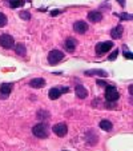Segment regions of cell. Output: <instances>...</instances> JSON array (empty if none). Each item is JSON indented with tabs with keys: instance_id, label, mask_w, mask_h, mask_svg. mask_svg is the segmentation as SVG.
<instances>
[{
	"instance_id": "8fae6325",
	"label": "cell",
	"mask_w": 133,
	"mask_h": 151,
	"mask_svg": "<svg viewBox=\"0 0 133 151\" xmlns=\"http://www.w3.org/2000/svg\"><path fill=\"white\" fill-rule=\"evenodd\" d=\"M88 19H89V22H92V23H99V22L102 20V15H101V12H99V11H91L88 14Z\"/></svg>"
},
{
	"instance_id": "9a60e30c",
	"label": "cell",
	"mask_w": 133,
	"mask_h": 151,
	"mask_svg": "<svg viewBox=\"0 0 133 151\" xmlns=\"http://www.w3.org/2000/svg\"><path fill=\"white\" fill-rule=\"evenodd\" d=\"M76 95H77L79 98H81V99L87 98V96H88L87 88H85L84 86H77V87H76Z\"/></svg>"
},
{
	"instance_id": "603a6c76",
	"label": "cell",
	"mask_w": 133,
	"mask_h": 151,
	"mask_svg": "<svg viewBox=\"0 0 133 151\" xmlns=\"http://www.w3.org/2000/svg\"><path fill=\"white\" fill-rule=\"evenodd\" d=\"M97 84H99V86H104V87H107V86H108L107 82H104V80H100V79L97 80Z\"/></svg>"
},
{
	"instance_id": "ffe728a7",
	"label": "cell",
	"mask_w": 133,
	"mask_h": 151,
	"mask_svg": "<svg viewBox=\"0 0 133 151\" xmlns=\"http://www.w3.org/2000/svg\"><path fill=\"white\" fill-rule=\"evenodd\" d=\"M20 17L24 20H29L31 19V14L28 11H24V12H20Z\"/></svg>"
},
{
	"instance_id": "7402d4cb",
	"label": "cell",
	"mask_w": 133,
	"mask_h": 151,
	"mask_svg": "<svg viewBox=\"0 0 133 151\" xmlns=\"http://www.w3.org/2000/svg\"><path fill=\"white\" fill-rule=\"evenodd\" d=\"M120 17H121V19H132V15L130 14H122V15H120Z\"/></svg>"
},
{
	"instance_id": "ac0fdd59",
	"label": "cell",
	"mask_w": 133,
	"mask_h": 151,
	"mask_svg": "<svg viewBox=\"0 0 133 151\" xmlns=\"http://www.w3.org/2000/svg\"><path fill=\"white\" fill-rule=\"evenodd\" d=\"M8 4L11 8H19L24 4V0H8Z\"/></svg>"
},
{
	"instance_id": "5b68a950",
	"label": "cell",
	"mask_w": 133,
	"mask_h": 151,
	"mask_svg": "<svg viewBox=\"0 0 133 151\" xmlns=\"http://www.w3.org/2000/svg\"><path fill=\"white\" fill-rule=\"evenodd\" d=\"M53 132L57 135V137L63 138L68 134V126L65 123H57V124L53 126Z\"/></svg>"
},
{
	"instance_id": "3957f363",
	"label": "cell",
	"mask_w": 133,
	"mask_h": 151,
	"mask_svg": "<svg viewBox=\"0 0 133 151\" xmlns=\"http://www.w3.org/2000/svg\"><path fill=\"white\" fill-rule=\"evenodd\" d=\"M0 46L3 47V48H6V50L14 48L15 47L14 37H12L11 35H8V34H3L1 36H0Z\"/></svg>"
},
{
	"instance_id": "2e32d148",
	"label": "cell",
	"mask_w": 133,
	"mask_h": 151,
	"mask_svg": "<svg viewBox=\"0 0 133 151\" xmlns=\"http://www.w3.org/2000/svg\"><path fill=\"white\" fill-rule=\"evenodd\" d=\"M87 76H92V75H99V76H108V74L104 70H89V71H85Z\"/></svg>"
},
{
	"instance_id": "5bb4252c",
	"label": "cell",
	"mask_w": 133,
	"mask_h": 151,
	"mask_svg": "<svg viewBox=\"0 0 133 151\" xmlns=\"http://www.w3.org/2000/svg\"><path fill=\"white\" fill-rule=\"evenodd\" d=\"M15 51H16L17 55H20V56H24V55L27 54V48L26 46H24L23 43H17V44H15Z\"/></svg>"
},
{
	"instance_id": "4fadbf2b",
	"label": "cell",
	"mask_w": 133,
	"mask_h": 151,
	"mask_svg": "<svg viewBox=\"0 0 133 151\" xmlns=\"http://www.w3.org/2000/svg\"><path fill=\"white\" fill-rule=\"evenodd\" d=\"M29 86L33 87V88H41V87L46 86V80L43 79V78H35V79H32L29 82Z\"/></svg>"
},
{
	"instance_id": "52a82bcc",
	"label": "cell",
	"mask_w": 133,
	"mask_h": 151,
	"mask_svg": "<svg viewBox=\"0 0 133 151\" xmlns=\"http://www.w3.org/2000/svg\"><path fill=\"white\" fill-rule=\"evenodd\" d=\"M12 87H14V86H12L11 83H3V84L0 86V98H1V99H6V98L11 94Z\"/></svg>"
},
{
	"instance_id": "ba28073f",
	"label": "cell",
	"mask_w": 133,
	"mask_h": 151,
	"mask_svg": "<svg viewBox=\"0 0 133 151\" xmlns=\"http://www.w3.org/2000/svg\"><path fill=\"white\" fill-rule=\"evenodd\" d=\"M63 92H68V88H64V87H63V88H57V87H53V88L49 90L48 95L52 100H55V99H57V98H60V95H61Z\"/></svg>"
},
{
	"instance_id": "9c48e42d",
	"label": "cell",
	"mask_w": 133,
	"mask_h": 151,
	"mask_svg": "<svg viewBox=\"0 0 133 151\" xmlns=\"http://www.w3.org/2000/svg\"><path fill=\"white\" fill-rule=\"evenodd\" d=\"M73 29L77 34H85L88 31V24L85 22H83V20H79V22H76L73 24Z\"/></svg>"
},
{
	"instance_id": "d4e9b609",
	"label": "cell",
	"mask_w": 133,
	"mask_h": 151,
	"mask_svg": "<svg viewBox=\"0 0 133 151\" xmlns=\"http://www.w3.org/2000/svg\"><path fill=\"white\" fill-rule=\"evenodd\" d=\"M60 14V11H59V9H55V11H52L51 12V15H52V16H56V15H59Z\"/></svg>"
},
{
	"instance_id": "6da1fadb",
	"label": "cell",
	"mask_w": 133,
	"mask_h": 151,
	"mask_svg": "<svg viewBox=\"0 0 133 151\" xmlns=\"http://www.w3.org/2000/svg\"><path fill=\"white\" fill-rule=\"evenodd\" d=\"M119 98H120V94L116 87H113V86H107V90H105V99H107V102L115 103L119 100Z\"/></svg>"
},
{
	"instance_id": "7c38bea8",
	"label": "cell",
	"mask_w": 133,
	"mask_h": 151,
	"mask_svg": "<svg viewBox=\"0 0 133 151\" xmlns=\"http://www.w3.org/2000/svg\"><path fill=\"white\" fill-rule=\"evenodd\" d=\"M122 34H124V28H122L121 24L116 26L115 28H112V31H110V36L113 37V39H120V37L122 36Z\"/></svg>"
},
{
	"instance_id": "484cf974",
	"label": "cell",
	"mask_w": 133,
	"mask_h": 151,
	"mask_svg": "<svg viewBox=\"0 0 133 151\" xmlns=\"http://www.w3.org/2000/svg\"><path fill=\"white\" fill-rule=\"evenodd\" d=\"M117 1H119V4L121 7H125V0H117Z\"/></svg>"
},
{
	"instance_id": "cb8c5ba5",
	"label": "cell",
	"mask_w": 133,
	"mask_h": 151,
	"mask_svg": "<svg viewBox=\"0 0 133 151\" xmlns=\"http://www.w3.org/2000/svg\"><path fill=\"white\" fill-rule=\"evenodd\" d=\"M124 55L127 59H132V54H130V52H124Z\"/></svg>"
},
{
	"instance_id": "7a4b0ae2",
	"label": "cell",
	"mask_w": 133,
	"mask_h": 151,
	"mask_svg": "<svg viewBox=\"0 0 133 151\" xmlns=\"http://www.w3.org/2000/svg\"><path fill=\"white\" fill-rule=\"evenodd\" d=\"M32 132H33V135L37 138H47L49 134L48 126H47L46 123H39V124H36L32 128Z\"/></svg>"
},
{
	"instance_id": "277c9868",
	"label": "cell",
	"mask_w": 133,
	"mask_h": 151,
	"mask_svg": "<svg viewBox=\"0 0 133 151\" xmlns=\"http://www.w3.org/2000/svg\"><path fill=\"white\" fill-rule=\"evenodd\" d=\"M64 59V54L59 50H52L48 54V63L49 64H57Z\"/></svg>"
},
{
	"instance_id": "8992f818",
	"label": "cell",
	"mask_w": 133,
	"mask_h": 151,
	"mask_svg": "<svg viewBox=\"0 0 133 151\" xmlns=\"http://www.w3.org/2000/svg\"><path fill=\"white\" fill-rule=\"evenodd\" d=\"M112 47H113V43L112 42L99 43V44H96V54L97 55H102V54H105V52L109 51Z\"/></svg>"
},
{
	"instance_id": "d6986e66",
	"label": "cell",
	"mask_w": 133,
	"mask_h": 151,
	"mask_svg": "<svg viewBox=\"0 0 133 151\" xmlns=\"http://www.w3.org/2000/svg\"><path fill=\"white\" fill-rule=\"evenodd\" d=\"M7 24V16L4 14H1V12H0V28H1V27H4Z\"/></svg>"
},
{
	"instance_id": "30bf717a",
	"label": "cell",
	"mask_w": 133,
	"mask_h": 151,
	"mask_svg": "<svg viewBox=\"0 0 133 151\" xmlns=\"http://www.w3.org/2000/svg\"><path fill=\"white\" fill-rule=\"evenodd\" d=\"M76 46H77V40H76V39H73V37H68V39H67V40L64 42V47H65V50H67V51H69V52L75 51Z\"/></svg>"
},
{
	"instance_id": "e0dca14e",
	"label": "cell",
	"mask_w": 133,
	"mask_h": 151,
	"mask_svg": "<svg viewBox=\"0 0 133 151\" xmlns=\"http://www.w3.org/2000/svg\"><path fill=\"white\" fill-rule=\"evenodd\" d=\"M100 128L101 130H104V131H112V128H113V126H112V123L109 122V120L104 119L100 122Z\"/></svg>"
},
{
	"instance_id": "44dd1931",
	"label": "cell",
	"mask_w": 133,
	"mask_h": 151,
	"mask_svg": "<svg viewBox=\"0 0 133 151\" xmlns=\"http://www.w3.org/2000/svg\"><path fill=\"white\" fill-rule=\"evenodd\" d=\"M117 55H119V51L116 50V51H113V54H112V55L109 56V60H115V59L117 58Z\"/></svg>"
}]
</instances>
